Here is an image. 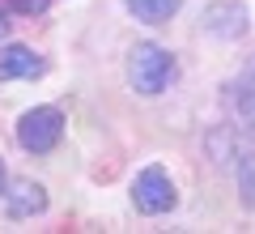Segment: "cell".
I'll list each match as a JSON object with an SVG mask.
<instances>
[{
  "instance_id": "7c38bea8",
  "label": "cell",
  "mask_w": 255,
  "mask_h": 234,
  "mask_svg": "<svg viewBox=\"0 0 255 234\" xmlns=\"http://www.w3.org/2000/svg\"><path fill=\"white\" fill-rule=\"evenodd\" d=\"M4 188H9V171H4V158H0V200H4Z\"/></svg>"
},
{
  "instance_id": "ba28073f",
  "label": "cell",
  "mask_w": 255,
  "mask_h": 234,
  "mask_svg": "<svg viewBox=\"0 0 255 234\" xmlns=\"http://www.w3.org/2000/svg\"><path fill=\"white\" fill-rule=\"evenodd\" d=\"M234 111H238V119H243L247 128H255V60L243 68V77L234 81Z\"/></svg>"
},
{
  "instance_id": "6da1fadb",
  "label": "cell",
  "mask_w": 255,
  "mask_h": 234,
  "mask_svg": "<svg viewBox=\"0 0 255 234\" xmlns=\"http://www.w3.org/2000/svg\"><path fill=\"white\" fill-rule=\"evenodd\" d=\"M170 72H174V55L157 43H136L128 51V85L145 98L162 94L170 85Z\"/></svg>"
},
{
  "instance_id": "7a4b0ae2",
  "label": "cell",
  "mask_w": 255,
  "mask_h": 234,
  "mask_svg": "<svg viewBox=\"0 0 255 234\" xmlns=\"http://www.w3.org/2000/svg\"><path fill=\"white\" fill-rule=\"evenodd\" d=\"M64 136V111L60 107H30L17 119V145L26 153H51Z\"/></svg>"
},
{
  "instance_id": "52a82bcc",
  "label": "cell",
  "mask_w": 255,
  "mask_h": 234,
  "mask_svg": "<svg viewBox=\"0 0 255 234\" xmlns=\"http://www.w3.org/2000/svg\"><path fill=\"white\" fill-rule=\"evenodd\" d=\"M230 171H234V183H238V196H243L247 209H255V149L251 145H234L230 149Z\"/></svg>"
},
{
  "instance_id": "3957f363",
  "label": "cell",
  "mask_w": 255,
  "mask_h": 234,
  "mask_svg": "<svg viewBox=\"0 0 255 234\" xmlns=\"http://www.w3.org/2000/svg\"><path fill=\"white\" fill-rule=\"evenodd\" d=\"M132 205L145 217H162L179 205V192H174V179L162 171V166H145V171L132 179Z\"/></svg>"
},
{
  "instance_id": "5b68a950",
  "label": "cell",
  "mask_w": 255,
  "mask_h": 234,
  "mask_svg": "<svg viewBox=\"0 0 255 234\" xmlns=\"http://www.w3.org/2000/svg\"><path fill=\"white\" fill-rule=\"evenodd\" d=\"M47 209V188L34 179H17L4 188V213L13 222H26V217H38Z\"/></svg>"
},
{
  "instance_id": "8992f818",
  "label": "cell",
  "mask_w": 255,
  "mask_h": 234,
  "mask_svg": "<svg viewBox=\"0 0 255 234\" xmlns=\"http://www.w3.org/2000/svg\"><path fill=\"white\" fill-rule=\"evenodd\" d=\"M47 64L38 60V51H30L26 43H4L0 47V85L4 81H30V77H43Z\"/></svg>"
},
{
  "instance_id": "30bf717a",
  "label": "cell",
  "mask_w": 255,
  "mask_h": 234,
  "mask_svg": "<svg viewBox=\"0 0 255 234\" xmlns=\"http://www.w3.org/2000/svg\"><path fill=\"white\" fill-rule=\"evenodd\" d=\"M9 4L21 13V17H38V13H47V4H51V0H9Z\"/></svg>"
},
{
  "instance_id": "9c48e42d",
  "label": "cell",
  "mask_w": 255,
  "mask_h": 234,
  "mask_svg": "<svg viewBox=\"0 0 255 234\" xmlns=\"http://www.w3.org/2000/svg\"><path fill=\"white\" fill-rule=\"evenodd\" d=\"M128 9H132V17L145 21V26H166V21L179 13L183 0H124Z\"/></svg>"
},
{
  "instance_id": "8fae6325",
  "label": "cell",
  "mask_w": 255,
  "mask_h": 234,
  "mask_svg": "<svg viewBox=\"0 0 255 234\" xmlns=\"http://www.w3.org/2000/svg\"><path fill=\"white\" fill-rule=\"evenodd\" d=\"M4 34H9V13H4V4H0V43H4Z\"/></svg>"
},
{
  "instance_id": "277c9868",
  "label": "cell",
  "mask_w": 255,
  "mask_h": 234,
  "mask_svg": "<svg viewBox=\"0 0 255 234\" xmlns=\"http://www.w3.org/2000/svg\"><path fill=\"white\" fill-rule=\"evenodd\" d=\"M200 26H204V34L234 43V38L247 34V4H238V0H213L209 9H204Z\"/></svg>"
}]
</instances>
